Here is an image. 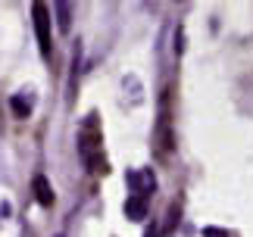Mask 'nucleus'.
<instances>
[{
	"instance_id": "obj_7",
	"label": "nucleus",
	"mask_w": 253,
	"mask_h": 237,
	"mask_svg": "<svg viewBox=\"0 0 253 237\" xmlns=\"http://www.w3.org/2000/svg\"><path fill=\"white\" fill-rule=\"evenodd\" d=\"M35 197H38V203L41 206H53V187H50V181H47L44 175H35Z\"/></svg>"
},
{
	"instance_id": "obj_9",
	"label": "nucleus",
	"mask_w": 253,
	"mask_h": 237,
	"mask_svg": "<svg viewBox=\"0 0 253 237\" xmlns=\"http://www.w3.org/2000/svg\"><path fill=\"white\" fill-rule=\"evenodd\" d=\"M175 53H184V32H181V28H178V32H175Z\"/></svg>"
},
{
	"instance_id": "obj_2",
	"label": "nucleus",
	"mask_w": 253,
	"mask_h": 237,
	"mask_svg": "<svg viewBox=\"0 0 253 237\" xmlns=\"http://www.w3.org/2000/svg\"><path fill=\"white\" fill-rule=\"evenodd\" d=\"M125 184H128L131 197H144L147 200L157 191V175H153V169H134V172L125 175Z\"/></svg>"
},
{
	"instance_id": "obj_5",
	"label": "nucleus",
	"mask_w": 253,
	"mask_h": 237,
	"mask_svg": "<svg viewBox=\"0 0 253 237\" xmlns=\"http://www.w3.org/2000/svg\"><path fill=\"white\" fill-rule=\"evenodd\" d=\"M53 16H56V28H60L63 35H69V28H72V3L56 0V3H53Z\"/></svg>"
},
{
	"instance_id": "obj_1",
	"label": "nucleus",
	"mask_w": 253,
	"mask_h": 237,
	"mask_svg": "<svg viewBox=\"0 0 253 237\" xmlns=\"http://www.w3.org/2000/svg\"><path fill=\"white\" fill-rule=\"evenodd\" d=\"M79 153L91 172H106V159H100V131H97V116L84 118V128L79 131Z\"/></svg>"
},
{
	"instance_id": "obj_8",
	"label": "nucleus",
	"mask_w": 253,
	"mask_h": 237,
	"mask_svg": "<svg viewBox=\"0 0 253 237\" xmlns=\"http://www.w3.org/2000/svg\"><path fill=\"white\" fill-rule=\"evenodd\" d=\"M203 237H235V234H228L225 228H216V225H207V228H203Z\"/></svg>"
},
{
	"instance_id": "obj_6",
	"label": "nucleus",
	"mask_w": 253,
	"mask_h": 237,
	"mask_svg": "<svg viewBox=\"0 0 253 237\" xmlns=\"http://www.w3.org/2000/svg\"><path fill=\"white\" fill-rule=\"evenodd\" d=\"M125 215H128L131 222L147 219V200H144V197H131L128 194V200H125Z\"/></svg>"
},
{
	"instance_id": "obj_4",
	"label": "nucleus",
	"mask_w": 253,
	"mask_h": 237,
	"mask_svg": "<svg viewBox=\"0 0 253 237\" xmlns=\"http://www.w3.org/2000/svg\"><path fill=\"white\" fill-rule=\"evenodd\" d=\"M9 106H13V113L19 118H28V116H32V110H35V91H32V87H22L19 94H13Z\"/></svg>"
},
{
	"instance_id": "obj_10",
	"label": "nucleus",
	"mask_w": 253,
	"mask_h": 237,
	"mask_svg": "<svg viewBox=\"0 0 253 237\" xmlns=\"http://www.w3.org/2000/svg\"><path fill=\"white\" fill-rule=\"evenodd\" d=\"M144 237H160V231H157V225H150V228L144 231Z\"/></svg>"
},
{
	"instance_id": "obj_3",
	"label": "nucleus",
	"mask_w": 253,
	"mask_h": 237,
	"mask_svg": "<svg viewBox=\"0 0 253 237\" xmlns=\"http://www.w3.org/2000/svg\"><path fill=\"white\" fill-rule=\"evenodd\" d=\"M32 19H35V35H38V47L47 56L50 53V9L44 3H32Z\"/></svg>"
}]
</instances>
